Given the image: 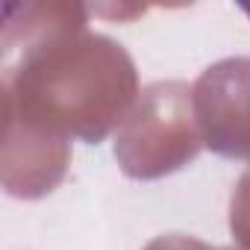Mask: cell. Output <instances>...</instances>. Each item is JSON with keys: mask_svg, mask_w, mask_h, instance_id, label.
Returning a JSON list of instances; mask_svg holds the SVG:
<instances>
[{"mask_svg": "<svg viewBox=\"0 0 250 250\" xmlns=\"http://www.w3.org/2000/svg\"><path fill=\"white\" fill-rule=\"evenodd\" d=\"M203 250H206V247H203Z\"/></svg>", "mask_w": 250, "mask_h": 250, "instance_id": "cell-1", "label": "cell"}]
</instances>
